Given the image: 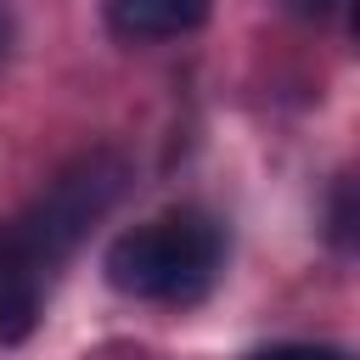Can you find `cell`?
<instances>
[{
	"label": "cell",
	"mask_w": 360,
	"mask_h": 360,
	"mask_svg": "<svg viewBox=\"0 0 360 360\" xmlns=\"http://www.w3.org/2000/svg\"><path fill=\"white\" fill-rule=\"evenodd\" d=\"M39 259L17 231H0V343H22L39 321Z\"/></svg>",
	"instance_id": "3"
},
{
	"label": "cell",
	"mask_w": 360,
	"mask_h": 360,
	"mask_svg": "<svg viewBox=\"0 0 360 360\" xmlns=\"http://www.w3.org/2000/svg\"><path fill=\"white\" fill-rule=\"evenodd\" d=\"M225 264V231L202 208H169L124 236H112L101 270L124 298L197 304Z\"/></svg>",
	"instance_id": "1"
},
{
	"label": "cell",
	"mask_w": 360,
	"mask_h": 360,
	"mask_svg": "<svg viewBox=\"0 0 360 360\" xmlns=\"http://www.w3.org/2000/svg\"><path fill=\"white\" fill-rule=\"evenodd\" d=\"M281 6H287V11H292V17H315V22H321V17H332V11H338V0H281Z\"/></svg>",
	"instance_id": "7"
},
{
	"label": "cell",
	"mask_w": 360,
	"mask_h": 360,
	"mask_svg": "<svg viewBox=\"0 0 360 360\" xmlns=\"http://www.w3.org/2000/svg\"><path fill=\"white\" fill-rule=\"evenodd\" d=\"M253 360H349V354L332 343H276V349H259Z\"/></svg>",
	"instance_id": "6"
},
{
	"label": "cell",
	"mask_w": 360,
	"mask_h": 360,
	"mask_svg": "<svg viewBox=\"0 0 360 360\" xmlns=\"http://www.w3.org/2000/svg\"><path fill=\"white\" fill-rule=\"evenodd\" d=\"M321 231H326V242H332L338 253H360V169H349V174L332 180Z\"/></svg>",
	"instance_id": "5"
},
{
	"label": "cell",
	"mask_w": 360,
	"mask_h": 360,
	"mask_svg": "<svg viewBox=\"0 0 360 360\" xmlns=\"http://www.w3.org/2000/svg\"><path fill=\"white\" fill-rule=\"evenodd\" d=\"M354 39H360V0H354Z\"/></svg>",
	"instance_id": "9"
},
{
	"label": "cell",
	"mask_w": 360,
	"mask_h": 360,
	"mask_svg": "<svg viewBox=\"0 0 360 360\" xmlns=\"http://www.w3.org/2000/svg\"><path fill=\"white\" fill-rule=\"evenodd\" d=\"M124 180H129V163H124L118 152L96 146V152H79V158L34 197V208L22 214L17 236H22V248L39 259V270L56 264V259H68V253L90 236V225L124 197Z\"/></svg>",
	"instance_id": "2"
},
{
	"label": "cell",
	"mask_w": 360,
	"mask_h": 360,
	"mask_svg": "<svg viewBox=\"0 0 360 360\" xmlns=\"http://www.w3.org/2000/svg\"><path fill=\"white\" fill-rule=\"evenodd\" d=\"M11 51V11H6V0H0V56Z\"/></svg>",
	"instance_id": "8"
},
{
	"label": "cell",
	"mask_w": 360,
	"mask_h": 360,
	"mask_svg": "<svg viewBox=\"0 0 360 360\" xmlns=\"http://www.w3.org/2000/svg\"><path fill=\"white\" fill-rule=\"evenodd\" d=\"M208 22V0H107V28L129 45L180 39Z\"/></svg>",
	"instance_id": "4"
}]
</instances>
